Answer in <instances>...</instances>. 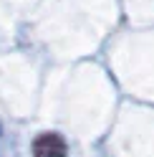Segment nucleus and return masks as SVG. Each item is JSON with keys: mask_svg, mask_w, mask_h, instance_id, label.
Instances as JSON below:
<instances>
[{"mask_svg": "<svg viewBox=\"0 0 154 157\" xmlns=\"http://www.w3.org/2000/svg\"><path fill=\"white\" fill-rule=\"evenodd\" d=\"M33 155L35 157H63L66 155V142L58 134H41L33 142Z\"/></svg>", "mask_w": 154, "mask_h": 157, "instance_id": "nucleus-1", "label": "nucleus"}]
</instances>
